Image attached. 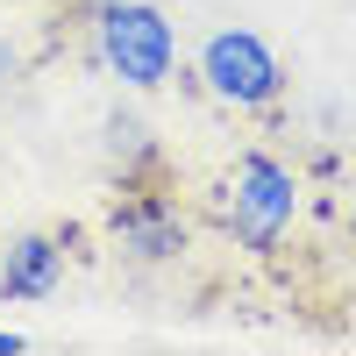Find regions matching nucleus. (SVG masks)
Returning a JSON list of instances; mask_svg holds the SVG:
<instances>
[{
	"label": "nucleus",
	"mask_w": 356,
	"mask_h": 356,
	"mask_svg": "<svg viewBox=\"0 0 356 356\" xmlns=\"http://www.w3.org/2000/svg\"><path fill=\"white\" fill-rule=\"evenodd\" d=\"M221 221L228 235L243 250H278L285 243V228L300 221V178H292L278 157H264V150H243L228 171V186H221Z\"/></svg>",
	"instance_id": "nucleus-1"
},
{
	"label": "nucleus",
	"mask_w": 356,
	"mask_h": 356,
	"mask_svg": "<svg viewBox=\"0 0 356 356\" xmlns=\"http://www.w3.org/2000/svg\"><path fill=\"white\" fill-rule=\"evenodd\" d=\"M93 43H100V65L122 86H136V93L164 86L171 65H178V36L150 0H100L93 8Z\"/></svg>",
	"instance_id": "nucleus-2"
},
{
	"label": "nucleus",
	"mask_w": 356,
	"mask_h": 356,
	"mask_svg": "<svg viewBox=\"0 0 356 356\" xmlns=\"http://www.w3.org/2000/svg\"><path fill=\"white\" fill-rule=\"evenodd\" d=\"M200 79H207V93L228 100V107H271L285 93L278 50L264 36H250V29H214V36L200 43Z\"/></svg>",
	"instance_id": "nucleus-3"
},
{
	"label": "nucleus",
	"mask_w": 356,
	"mask_h": 356,
	"mask_svg": "<svg viewBox=\"0 0 356 356\" xmlns=\"http://www.w3.org/2000/svg\"><path fill=\"white\" fill-rule=\"evenodd\" d=\"M107 235H114V250L136 257V264H171L178 250H186V207H178L164 186H150V178H136V186H122V200H114V214H107Z\"/></svg>",
	"instance_id": "nucleus-4"
},
{
	"label": "nucleus",
	"mask_w": 356,
	"mask_h": 356,
	"mask_svg": "<svg viewBox=\"0 0 356 356\" xmlns=\"http://www.w3.org/2000/svg\"><path fill=\"white\" fill-rule=\"evenodd\" d=\"M65 285V243L57 235H15L0 257V300H50Z\"/></svg>",
	"instance_id": "nucleus-5"
},
{
	"label": "nucleus",
	"mask_w": 356,
	"mask_h": 356,
	"mask_svg": "<svg viewBox=\"0 0 356 356\" xmlns=\"http://www.w3.org/2000/svg\"><path fill=\"white\" fill-rule=\"evenodd\" d=\"M107 157L122 164V186H136V178H157V164H164L150 122H136V114H114V122H107Z\"/></svg>",
	"instance_id": "nucleus-6"
},
{
	"label": "nucleus",
	"mask_w": 356,
	"mask_h": 356,
	"mask_svg": "<svg viewBox=\"0 0 356 356\" xmlns=\"http://www.w3.org/2000/svg\"><path fill=\"white\" fill-rule=\"evenodd\" d=\"M0 79H15V43H0Z\"/></svg>",
	"instance_id": "nucleus-7"
},
{
	"label": "nucleus",
	"mask_w": 356,
	"mask_h": 356,
	"mask_svg": "<svg viewBox=\"0 0 356 356\" xmlns=\"http://www.w3.org/2000/svg\"><path fill=\"white\" fill-rule=\"evenodd\" d=\"M15 349H22V335H15V328H0V356H15Z\"/></svg>",
	"instance_id": "nucleus-8"
}]
</instances>
